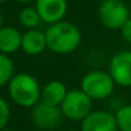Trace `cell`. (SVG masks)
<instances>
[{"instance_id":"15","label":"cell","mask_w":131,"mask_h":131,"mask_svg":"<svg viewBox=\"0 0 131 131\" xmlns=\"http://www.w3.org/2000/svg\"><path fill=\"white\" fill-rule=\"evenodd\" d=\"M114 116L117 121V127L121 131H131V105L121 107Z\"/></svg>"},{"instance_id":"8","label":"cell","mask_w":131,"mask_h":131,"mask_svg":"<svg viewBox=\"0 0 131 131\" xmlns=\"http://www.w3.org/2000/svg\"><path fill=\"white\" fill-rule=\"evenodd\" d=\"M116 116L108 111L90 112L81 121V131H117Z\"/></svg>"},{"instance_id":"19","label":"cell","mask_w":131,"mask_h":131,"mask_svg":"<svg viewBox=\"0 0 131 131\" xmlns=\"http://www.w3.org/2000/svg\"><path fill=\"white\" fill-rule=\"evenodd\" d=\"M3 27V14H2V12H0V28Z\"/></svg>"},{"instance_id":"18","label":"cell","mask_w":131,"mask_h":131,"mask_svg":"<svg viewBox=\"0 0 131 131\" xmlns=\"http://www.w3.org/2000/svg\"><path fill=\"white\" fill-rule=\"evenodd\" d=\"M18 3H22V4H30V3H34L36 0H17Z\"/></svg>"},{"instance_id":"13","label":"cell","mask_w":131,"mask_h":131,"mask_svg":"<svg viewBox=\"0 0 131 131\" xmlns=\"http://www.w3.org/2000/svg\"><path fill=\"white\" fill-rule=\"evenodd\" d=\"M18 19H19V23L27 30L37 28L40 22H42L36 7H26V8H23L19 12Z\"/></svg>"},{"instance_id":"1","label":"cell","mask_w":131,"mask_h":131,"mask_svg":"<svg viewBox=\"0 0 131 131\" xmlns=\"http://www.w3.org/2000/svg\"><path fill=\"white\" fill-rule=\"evenodd\" d=\"M48 49L55 54H70L81 44V31L67 21H59L49 25L45 31Z\"/></svg>"},{"instance_id":"12","label":"cell","mask_w":131,"mask_h":131,"mask_svg":"<svg viewBox=\"0 0 131 131\" xmlns=\"http://www.w3.org/2000/svg\"><path fill=\"white\" fill-rule=\"evenodd\" d=\"M68 90L66 88V85L62 81L58 80H53L50 82H48L42 90H41V102L50 104V105H55V107H60L62 102L64 100L66 95H67Z\"/></svg>"},{"instance_id":"7","label":"cell","mask_w":131,"mask_h":131,"mask_svg":"<svg viewBox=\"0 0 131 131\" xmlns=\"http://www.w3.org/2000/svg\"><path fill=\"white\" fill-rule=\"evenodd\" d=\"M113 81L123 88L131 86V50H122L113 55L109 70Z\"/></svg>"},{"instance_id":"17","label":"cell","mask_w":131,"mask_h":131,"mask_svg":"<svg viewBox=\"0 0 131 131\" xmlns=\"http://www.w3.org/2000/svg\"><path fill=\"white\" fill-rule=\"evenodd\" d=\"M121 35L127 42H131V18H128L121 27Z\"/></svg>"},{"instance_id":"14","label":"cell","mask_w":131,"mask_h":131,"mask_svg":"<svg viewBox=\"0 0 131 131\" xmlns=\"http://www.w3.org/2000/svg\"><path fill=\"white\" fill-rule=\"evenodd\" d=\"M14 76V63L8 54L0 53V88L10 82Z\"/></svg>"},{"instance_id":"10","label":"cell","mask_w":131,"mask_h":131,"mask_svg":"<svg viewBox=\"0 0 131 131\" xmlns=\"http://www.w3.org/2000/svg\"><path fill=\"white\" fill-rule=\"evenodd\" d=\"M46 48H48V45H46L45 32H41L40 30L32 28V30H27L22 35L21 49L26 54H28V55H39Z\"/></svg>"},{"instance_id":"20","label":"cell","mask_w":131,"mask_h":131,"mask_svg":"<svg viewBox=\"0 0 131 131\" xmlns=\"http://www.w3.org/2000/svg\"><path fill=\"white\" fill-rule=\"evenodd\" d=\"M0 131H16V130H13V128H8V127H4V128H2Z\"/></svg>"},{"instance_id":"2","label":"cell","mask_w":131,"mask_h":131,"mask_svg":"<svg viewBox=\"0 0 131 131\" xmlns=\"http://www.w3.org/2000/svg\"><path fill=\"white\" fill-rule=\"evenodd\" d=\"M41 88L39 81L28 73L14 75L8 84L10 99L19 107L32 108L41 100Z\"/></svg>"},{"instance_id":"21","label":"cell","mask_w":131,"mask_h":131,"mask_svg":"<svg viewBox=\"0 0 131 131\" xmlns=\"http://www.w3.org/2000/svg\"><path fill=\"white\" fill-rule=\"evenodd\" d=\"M9 2V0H0V3H2V4H4V3H8Z\"/></svg>"},{"instance_id":"4","label":"cell","mask_w":131,"mask_h":131,"mask_svg":"<svg viewBox=\"0 0 131 131\" xmlns=\"http://www.w3.org/2000/svg\"><path fill=\"white\" fill-rule=\"evenodd\" d=\"M93 108V99L81 89L70 90L60 104L63 116L72 121H82Z\"/></svg>"},{"instance_id":"22","label":"cell","mask_w":131,"mask_h":131,"mask_svg":"<svg viewBox=\"0 0 131 131\" xmlns=\"http://www.w3.org/2000/svg\"><path fill=\"white\" fill-rule=\"evenodd\" d=\"M68 131H81V130H75V128H72V130H68Z\"/></svg>"},{"instance_id":"6","label":"cell","mask_w":131,"mask_h":131,"mask_svg":"<svg viewBox=\"0 0 131 131\" xmlns=\"http://www.w3.org/2000/svg\"><path fill=\"white\" fill-rule=\"evenodd\" d=\"M63 112L59 107L39 102L32 107L31 119L32 123L40 130H54L62 122Z\"/></svg>"},{"instance_id":"16","label":"cell","mask_w":131,"mask_h":131,"mask_svg":"<svg viewBox=\"0 0 131 131\" xmlns=\"http://www.w3.org/2000/svg\"><path fill=\"white\" fill-rule=\"evenodd\" d=\"M10 118V108L4 98L0 96V130L7 127Z\"/></svg>"},{"instance_id":"9","label":"cell","mask_w":131,"mask_h":131,"mask_svg":"<svg viewBox=\"0 0 131 131\" xmlns=\"http://www.w3.org/2000/svg\"><path fill=\"white\" fill-rule=\"evenodd\" d=\"M35 3L41 21L48 25L62 21L67 13V0H36Z\"/></svg>"},{"instance_id":"5","label":"cell","mask_w":131,"mask_h":131,"mask_svg":"<svg viewBox=\"0 0 131 131\" xmlns=\"http://www.w3.org/2000/svg\"><path fill=\"white\" fill-rule=\"evenodd\" d=\"M98 17L104 27L109 30H121L130 18V12L122 0H102L98 8Z\"/></svg>"},{"instance_id":"3","label":"cell","mask_w":131,"mask_h":131,"mask_svg":"<svg viewBox=\"0 0 131 131\" xmlns=\"http://www.w3.org/2000/svg\"><path fill=\"white\" fill-rule=\"evenodd\" d=\"M116 82L109 72L94 70L88 72L81 81V90L85 91L93 100L107 99L112 95Z\"/></svg>"},{"instance_id":"11","label":"cell","mask_w":131,"mask_h":131,"mask_svg":"<svg viewBox=\"0 0 131 131\" xmlns=\"http://www.w3.org/2000/svg\"><path fill=\"white\" fill-rule=\"evenodd\" d=\"M22 44V34L12 26H3L0 28V53L13 54Z\"/></svg>"}]
</instances>
